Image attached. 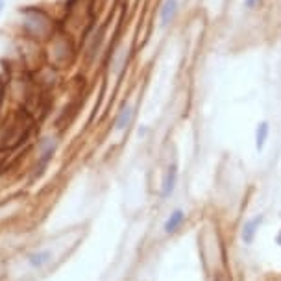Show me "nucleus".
Masks as SVG:
<instances>
[{"instance_id": "obj_2", "label": "nucleus", "mask_w": 281, "mask_h": 281, "mask_svg": "<svg viewBox=\"0 0 281 281\" xmlns=\"http://www.w3.org/2000/svg\"><path fill=\"white\" fill-rule=\"evenodd\" d=\"M176 181H178V165L172 163V165L166 168L165 179H163V191H161L163 198H168V196L172 195L174 189H176Z\"/></svg>"}, {"instance_id": "obj_3", "label": "nucleus", "mask_w": 281, "mask_h": 281, "mask_svg": "<svg viewBox=\"0 0 281 281\" xmlns=\"http://www.w3.org/2000/svg\"><path fill=\"white\" fill-rule=\"evenodd\" d=\"M261 222H263V215H257V217H253L244 222V226H242V241H244V244H252Z\"/></svg>"}, {"instance_id": "obj_10", "label": "nucleus", "mask_w": 281, "mask_h": 281, "mask_svg": "<svg viewBox=\"0 0 281 281\" xmlns=\"http://www.w3.org/2000/svg\"><path fill=\"white\" fill-rule=\"evenodd\" d=\"M2 6H4V0H0V10H2Z\"/></svg>"}, {"instance_id": "obj_6", "label": "nucleus", "mask_w": 281, "mask_h": 281, "mask_svg": "<svg viewBox=\"0 0 281 281\" xmlns=\"http://www.w3.org/2000/svg\"><path fill=\"white\" fill-rule=\"evenodd\" d=\"M183 220H185V213L181 211V209L172 211V215L166 218V222H165V233H174V231L183 224Z\"/></svg>"}, {"instance_id": "obj_1", "label": "nucleus", "mask_w": 281, "mask_h": 281, "mask_svg": "<svg viewBox=\"0 0 281 281\" xmlns=\"http://www.w3.org/2000/svg\"><path fill=\"white\" fill-rule=\"evenodd\" d=\"M178 10H179V0H165L163 2V6L159 10V21L163 28H166L168 24L174 23V19L178 15Z\"/></svg>"}, {"instance_id": "obj_5", "label": "nucleus", "mask_w": 281, "mask_h": 281, "mask_svg": "<svg viewBox=\"0 0 281 281\" xmlns=\"http://www.w3.org/2000/svg\"><path fill=\"white\" fill-rule=\"evenodd\" d=\"M268 133H270V124L266 121H261L257 124V128H255V148H257V152H261L264 148Z\"/></svg>"}, {"instance_id": "obj_9", "label": "nucleus", "mask_w": 281, "mask_h": 281, "mask_svg": "<svg viewBox=\"0 0 281 281\" xmlns=\"http://www.w3.org/2000/svg\"><path fill=\"white\" fill-rule=\"evenodd\" d=\"M275 242H277V244L281 246V231L277 233V235H275Z\"/></svg>"}, {"instance_id": "obj_8", "label": "nucleus", "mask_w": 281, "mask_h": 281, "mask_svg": "<svg viewBox=\"0 0 281 281\" xmlns=\"http://www.w3.org/2000/svg\"><path fill=\"white\" fill-rule=\"evenodd\" d=\"M261 4V0H242V6L244 10H255Z\"/></svg>"}, {"instance_id": "obj_4", "label": "nucleus", "mask_w": 281, "mask_h": 281, "mask_svg": "<svg viewBox=\"0 0 281 281\" xmlns=\"http://www.w3.org/2000/svg\"><path fill=\"white\" fill-rule=\"evenodd\" d=\"M26 261H28V264L32 268L39 270L52 261V252L50 250H37V252L30 253L28 257H26Z\"/></svg>"}, {"instance_id": "obj_7", "label": "nucleus", "mask_w": 281, "mask_h": 281, "mask_svg": "<svg viewBox=\"0 0 281 281\" xmlns=\"http://www.w3.org/2000/svg\"><path fill=\"white\" fill-rule=\"evenodd\" d=\"M133 121V109L130 108V106H124V108L121 109V113H119V117H117L115 121V130H119V132H122V130H126L130 124H132Z\"/></svg>"}]
</instances>
